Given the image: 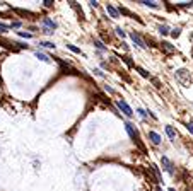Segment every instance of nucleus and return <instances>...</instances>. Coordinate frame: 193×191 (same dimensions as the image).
Listing matches in <instances>:
<instances>
[{
  "label": "nucleus",
  "instance_id": "f257e3e1",
  "mask_svg": "<svg viewBox=\"0 0 193 191\" xmlns=\"http://www.w3.org/2000/svg\"><path fill=\"white\" fill-rule=\"evenodd\" d=\"M125 128H126V132H128V135H130V138L133 140V142L137 143V145H138L140 148H144V147H142V143H140V138H138V132L133 128V125L126 123V125H125Z\"/></svg>",
  "mask_w": 193,
  "mask_h": 191
},
{
  "label": "nucleus",
  "instance_id": "f03ea898",
  "mask_svg": "<svg viewBox=\"0 0 193 191\" xmlns=\"http://www.w3.org/2000/svg\"><path fill=\"white\" fill-rule=\"evenodd\" d=\"M116 106H118V109L121 111V113H125L126 116H133V111H132V108L126 104L125 99H118L116 101Z\"/></svg>",
  "mask_w": 193,
  "mask_h": 191
},
{
  "label": "nucleus",
  "instance_id": "7ed1b4c3",
  "mask_svg": "<svg viewBox=\"0 0 193 191\" xmlns=\"http://www.w3.org/2000/svg\"><path fill=\"white\" fill-rule=\"evenodd\" d=\"M161 164L164 165V169H166L167 173L171 174V176L175 174V165H173V162H171V161H169V159H167V157H162V159H161Z\"/></svg>",
  "mask_w": 193,
  "mask_h": 191
},
{
  "label": "nucleus",
  "instance_id": "20e7f679",
  "mask_svg": "<svg viewBox=\"0 0 193 191\" xmlns=\"http://www.w3.org/2000/svg\"><path fill=\"white\" fill-rule=\"evenodd\" d=\"M130 38H132V41H133V43L137 44L138 48H147V44H145V41L142 39V38L138 36L137 33H130Z\"/></svg>",
  "mask_w": 193,
  "mask_h": 191
},
{
  "label": "nucleus",
  "instance_id": "39448f33",
  "mask_svg": "<svg viewBox=\"0 0 193 191\" xmlns=\"http://www.w3.org/2000/svg\"><path fill=\"white\" fill-rule=\"evenodd\" d=\"M147 136L150 138V142H152L154 145H159V143H161V135H159V133H156V132H149V133H147Z\"/></svg>",
  "mask_w": 193,
  "mask_h": 191
},
{
  "label": "nucleus",
  "instance_id": "423d86ee",
  "mask_svg": "<svg viewBox=\"0 0 193 191\" xmlns=\"http://www.w3.org/2000/svg\"><path fill=\"white\" fill-rule=\"evenodd\" d=\"M176 77H178L181 82H185L186 79H188V72H186L185 68H179V70H176Z\"/></svg>",
  "mask_w": 193,
  "mask_h": 191
},
{
  "label": "nucleus",
  "instance_id": "0eeeda50",
  "mask_svg": "<svg viewBox=\"0 0 193 191\" xmlns=\"http://www.w3.org/2000/svg\"><path fill=\"white\" fill-rule=\"evenodd\" d=\"M106 10H108V12H109V15H111V17H113V19L120 17L118 10H116V9H115V7H113V5H111V4H108V5H106Z\"/></svg>",
  "mask_w": 193,
  "mask_h": 191
},
{
  "label": "nucleus",
  "instance_id": "6e6552de",
  "mask_svg": "<svg viewBox=\"0 0 193 191\" xmlns=\"http://www.w3.org/2000/svg\"><path fill=\"white\" fill-rule=\"evenodd\" d=\"M140 4H142V5H145V7H152V9H159V4H157V2H154V0H142Z\"/></svg>",
  "mask_w": 193,
  "mask_h": 191
},
{
  "label": "nucleus",
  "instance_id": "1a4fd4ad",
  "mask_svg": "<svg viewBox=\"0 0 193 191\" xmlns=\"http://www.w3.org/2000/svg\"><path fill=\"white\" fill-rule=\"evenodd\" d=\"M118 14H125V15H130L132 19H137V21H140V19L137 17V15L135 14H132L130 10H128V9H125V7H120V10H118Z\"/></svg>",
  "mask_w": 193,
  "mask_h": 191
},
{
  "label": "nucleus",
  "instance_id": "9d476101",
  "mask_svg": "<svg viewBox=\"0 0 193 191\" xmlns=\"http://www.w3.org/2000/svg\"><path fill=\"white\" fill-rule=\"evenodd\" d=\"M43 24H45V27H48V29H55V27H56V22L51 21V19H45Z\"/></svg>",
  "mask_w": 193,
  "mask_h": 191
},
{
  "label": "nucleus",
  "instance_id": "9b49d317",
  "mask_svg": "<svg viewBox=\"0 0 193 191\" xmlns=\"http://www.w3.org/2000/svg\"><path fill=\"white\" fill-rule=\"evenodd\" d=\"M166 133H167V136H169L173 142L176 140V132L173 130V126H166Z\"/></svg>",
  "mask_w": 193,
  "mask_h": 191
},
{
  "label": "nucleus",
  "instance_id": "f8f14e48",
  "mask_svg": "<svg viewBox=\"0 0 193 191\" xmlns=\"http://www.w3.org/2000/svg\"><path fill=\"white\" fill-rule=\"evenodd\" d=\"M157 31H159L162 36H166V34H169V27L166 26V24H161V26H157Z\"/></svg>",
  "mask_w": 193,
  "mask_h": 191
},
{
  "label": "nucleus",
  "instance_id": "ddd939ff",
  "mask_svg": "<svg viewBox=\"0 0 193 191\" xmlns=\"http://www.w3.org/2000/svg\"><path fill=\"white\" fill-rule=\"evenodd\" d=\"M36 58H39L41 62H50V56L45 55V53H41V51H36Z\"/></svg>",
  "mask_w": 193,
  "mask_h": 191
},
{
  "label": "nucleus",
  "instance_id": "4468645a",
  "mask_svg": "<svg viewBox=\"0 0 193 191\" xmlns=\"http://www.w3.org/2000/svg\"><path fill=\"white\" fill-rule=\"evenodd\" d=\"M162 48L166 50L167 53H173V51H175V48L171 46V43H167V41H162Z\"/></svg>",
  "mask_w": 193,
  "mask_h": 191
},
{
  "label": "nucleus",
  "instance_id": "2eb2a0df",
  "mask_svg": "<svg viewBox=\"0 0 193 191\" xmlns=\"http://www.w3.org/2000/svg\"><path fill=\"white\" fill-rule=\"evenodd\" d=\"M94 46H96L97 50H99V51H106V46H104V44L101 43L99 39H96V41H94Z\"/></svg>",
  "mask_w": 193,
  "mask_h": 191
},
{
  "label": "nucleus",
  "instance_id": "dca6fc26",
  "mask_svg": "<svg viewBox=\"0 0 193 191\" xmlns=\"http://www.w3.org/2000/svg\"><path fill=\"white\" fill-rule=\"evenodd\" d=\"M39 46H43V48H53V50H55V44L50 43V41H39Z\"/></svg>",
  "mask_w": 193,
  "mask_h": 191
},
{
  "label": "nucleus",
  "instance_id": "f3484780",
  "mask_svg": "<svg viewBox=\"0 0 193 191\" xmlns=\"http://www.w3.org/2000/svg\"><path fill=\"white\" fill-rule=\"evenodd\" d=\"M135 68H137V72H140V75H142V77H145V79H149V77H150V75H149V72H147V70L140 68V67H135Z\"/></svg>",
  "mask_w": 193,
  "mask_h": 191
},
{
  "label": "nucleus",
  "instance_id": "a211bd4d",
  "mask_svg": "<svg viewBox=\"0 0 193 191\" xmlns=\"http://www.w3.org/2000/svg\"><path fill=\"white\" fill-rule=\"evenodd\" d=\"M169 33H171V36H173V38H178L179 34H181V27H175V29L169 31Z\"/></svg>",
  "mask_w": 193,
  "mask_h": 191
},
{
  "label": "nucleus",
  "instance_id": "6ab92c4d",
  "mask_svg": "<svg viewBox=\"0 0 193 191\" xmlns=\"http://www.w3.org/2000/svg\"><path fill=\"white\" fill-rule=\"evenodd\" d=\"M67 48L70 50V51H74V53H79V55H82V51L79 50L77 46H74V44H67Z\"/></svg>",
  "mask_w": 193,
  "mask_h": 191
},
{
  "label": "nucleus",
  "instance_id": "aec40b11",
  "mask_svg": "<svg viewBox=\"0 0 193 191\" xmlns=\"http://www.w3.org/2000/svg\"><path fill=\"white\" fill-rule=\"evenodd\" d=\"M19 36H23V38H26V39H29V38H33V34L31 33H24V31H19Z\"/></svg>",
  "mask_w": 193,
  "mask_h": 191
},
{
  "label": "nucleus",
  "instance_id": "412c9836",
  "mask_svg": "<svg viewBox=\"0 0 193 191\" xmlns=\"http://www.w3.org/2000/svg\"><path fill=\"white\" fill-rule=\"evenodd\" d=\"M116 34H118L120 38H125V36H126V34H125V31H123L121 27H116Z\"/></svg>",
  "mask_w": 193,
  "mask_h": 191
},
{
  "label": "nucleus",
  "instance_id": "4be33fe9",
  "mask_svg": "<svg viewBox=\"0 0 193 191\" xmlns=\"http://www.w3.org/2000/svg\"><path fill=\"white\" fill-rule=\"evenodd\" d=\"M137 113H138V116H140V118H145V116H147V111H144L142 108H138Z\"/></svg>",
  "mask_w": 193,
  "mask_h": 191
},
{
  "label": "nucleus",
  "instance_id": "5701e85b",
  "mask_svg": "<svg viewBox=\"0 0 193 191\" xmlns=\"http://www.w3.org/2000/svg\"><path fill=\"white\" fill-rule=\"evenodd\" d=\"M9 31V26L7 24H2V22H0V33H7Z\"/></svg>",
  "mask_w": 193,
  "mask_h": 191
},
{
  "label": "nucleus",
  "instance_id": "b1692460",
  "mask_svg": "<svg viewBox=\"0 0 193 191\" xmlns=\"http://www.w3.org/2000/svg\"><path fill=\"white\" fill-rule=\"evenodd\" d=\"M186 128H188V132L193 135V121H190V123H186Z\"/></svg>",
  "mask_w": 193,
  "mask_h": 191
},
{
  "label": "nucleus",
  "instance_id": "393cba45",
  "mask_svg": "<svg viewBox=\"0 0 193 191\" xmlns=\"http://www.w3.org/2000/svg\"><path fill=\"white\" fill-rule=\"evenodd\" d=\"M9 27H14V29H15V27H21V22H19V21H14Z\"/></svg>",
  "mask_w": 193,
  "mask_h": 191
},
{
  "label": "nucleus",
  "instance_id": "a878e982",
  "mask_svg": "<svg viewBox=\"0 0 193 191\" xmlns=\"http://www.w3.org/2000/svg\"><path fill=\"white\" fill-rule=\"evenodd\" d=\"M94 74H96L97 77H104V74H103V72H101L99 68H94Z\"/></svg>",
  "mask_w": 193,
  "mask_h": 191
},
{
  "label": "nucleus",
  "instance_id": "bb28decb",
  "mask_svg": "<svg viewBox=\"0 0 193 191\" xmlns=\"http://www.w3.org/2000/svg\"><path fill=\"white\" fill-rule=\"evenodd\" d=\"M43 4H45V7H53V2H51V0H45Z\"/></svg>",
  "mask_w": 193,
  "mask_h": 191
},
{
  "label": "nucleus",
  "instance_id": "cd10ccee",
  "mask_svg": "<svg viewBox=\"0 0 193 191\" xmlns=\"http://www.w3.org/2000/svg\"><path fill=\"white\" fill-rule=\"evenodd\" d=\"M89 5H91V7H92V9H96L97 5H99V4H97L96 0H91V2H89Z\"/></svg>",
  "mask_w": 193,
  "mask_h": 191
},
{
  "label": "nucleus",
  "instance_id": "c85d7f7f",
  "mask_svg": "<svg viewBox=\"0 0 193 191\" xmlns=\"http://www.w3.org/2000/svg\"><path fill=\"white\" fill-rule=\"evenodd\" d=\"M104 89H106V91H108L109 94H115V89H113V87H109V85H106Z\"/></svg>",
  "mask_w": 193,
  "mask_h": 191
},
{
  "label": "nucleus",
  "instance_id": "c756f323",
  "mask_svg": "<svg viewBox=\"0 0 193 191\" xmlns=\"http://www.w3.org/2000/svg\"><path fill=\"white\" fill-rule=\"evenodd\" d=\"M167 191H175V189H173V188H169V189H167Z\"/></svg>",
  "mask_w": 193,
  "mask_h": 191
},
{
  "label": "nucleus",
  "instance_id": "7c9ffc66",
  "mask_svg": "<svg viewBox=\"0 0 193 191\" xmlns=\"http://www.w3.org/2000/svg\"><path fill=\"white\" fill-rule=\"evenodd\" d=\"M156 191H161V189H159V188H156Z\"/></svg>",
  "mask_w": 193,
  "mask_h": 191
}]
</instances>
